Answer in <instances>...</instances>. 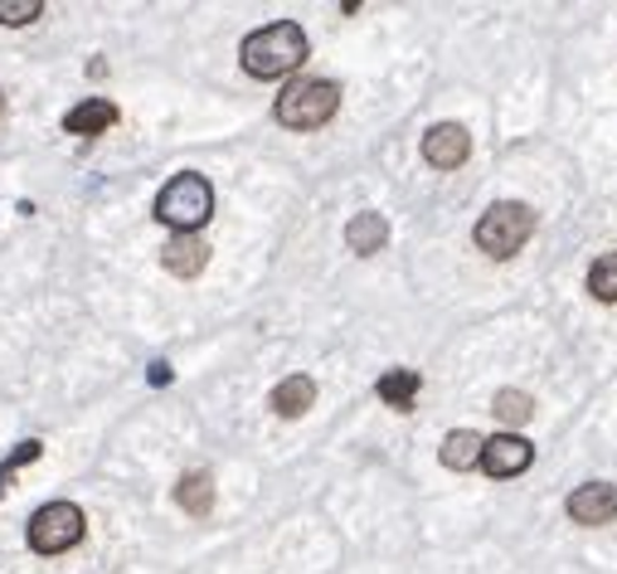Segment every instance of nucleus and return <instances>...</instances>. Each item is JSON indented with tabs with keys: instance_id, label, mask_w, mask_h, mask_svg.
I'll return each instance as SVG.
<instances>
[{
	"instance_id": "obj_1",
	"label": "nucleus",
	"mask_w": 617,
	"mask_h": 574,
	"mask_svg": "<svg viewBox=\"0 0 617 574\" xmlns=\"http://www.w3.org/2000/svg\"><path fill=\"white\" fill-rule=\"evenodd\" d=\"M306 54H312V44H306V30L297 20L263 24V30H253L249 40H243V49H239L243 73H253V79H263V83L297 73L306 64Z\"/></svg>"
},
{
	"instance_id": "obj_2",
	"label": "nucleus",
	"mask_w": 617,
	"mask_h": 574,
	"mask_svg": "<svg viewBox=\"0 0 617 574\" xmlns=\"http://www.w3.org/2000/svg\"><path fill=\"white\" fill-rule=\"evenodd\" d=\"M209 215H215V186H209L200 170H180L156 195V219L170 225L176 234H200L209 225Z\"/></svg>"
},
{
	"instance_id": "obj_3",
	"label": "nucleus",
	"mask_w": 617,
	"mask_h": 574,
	"mask_svg": "<svg viewBox=\"0 0 617 574\" xmlns=\"http://www.w3.org/2000/svg\"><path fill=\"white\" fill-rule=\"evenodd\" d=\"M530 234H535V210L521 205V200H496L472 229L477 249L491 253V259H511V253H521Z\"/></svg>"
},
{
	"instance_id": "obj_4",
	"label": "nucleus",
	"mask_w": 617,
	"mask_h": 574,
	"mask_svg": "<svg viewBox=\"0 0 617 574\" xmlns=\"http://www.w3.org/2000/svg\"><path fill=\"white\" fill-rule=\"evenodd\" d=\"M336 107H341V88L331 79H297L278 97V122L292 132H316L336 117Z\"/></svg>"
},
{
	"instance_id": "obj_5",
	"label": "nucleus",
	"mask_w": 617,
	"mask_h": 574,
	"mask_svg": "<svg viewBox=\"0 0 617 574\" xmlns=\"http://www.w3.org/2000/svg\"><path fill=\"white\" fill-rule=\"evenodd\" d=\"M83 531H88V521H83V507L73 502H44L40 511L30 516V551L34 555H64L73 545L83 541Z\"/></svg>"
},
{
	"instance_id": "obj_6",
	"label": "nucleus",
	"mask_w": 617,
	"mask_h": 574,
	"mask_svg": "<svg viewBox=\"0 0 617 574\" xmlns=\"http://www.w3.org/2000/svg\"><path fill=\"white\" fill-rule=\"evenodd\" d=\"M535 462V448L525 443L521 434H496V438H481V472L491 478H521V472Z\"/></svg>"
},
{
	"instance_id": "obj_7",
	"label": "nucleus",
	"mask_w": 617,
	"mask_h": 574,
	"mask_svg": "<svg viewBox=\"0 0 617 574\" xmlns=\"http://www.w3.org/2000/svg\"><path fill=\"white\" fill-rule=\"evenodd\" d=\"M467 156H472V132H467L462 122H438V127H428V137H423L428 166L458 170V166H467Z\"/></svg>"
},
{
	"instance_id": "obj_8",
	"label": "nucleus",
	"mask_w": 617,
	"mask_h": 574,
	"mask_svg": "<svg viewBox=\"0 0 617 574\" xmlns=\"http://www.w3.org/2000/svg\"><path fill=\"white\" fill-rule=\"evenodd\" d=\"M569 516L578 526H608L617 516V487L613 482H584L569 492Z\"/></svg>"
},
{
	"instance_id": "obj_9",
	"label": "nucleus",
	"mask_w": 617,
	"mask_h": 574,
	"mask_svg": "<svg viewBox=\"0 0 617 574\" xmlns=\"http://www.w3.org/2000/svg\"><path fill=\"white\" fill-rule=\"evenodd\" d=\"M160 263L176 278H200L205 263H209V243L200 234H170L166 249H160Z\"/></svg>"
},
{
	"instance_id": "obj_10",
	"label": "nucleus",
	"mask_w": 617,
	"mask_h": 574,
	"mask_svg": "<svg viewBox=\"0 0 617 574\" xmlns=\"http://www.w3.org/2000/svg\"><path fill=\"white\" fill-rule=\"evenodd\" d=\"M113 122H117V107L107 103V97H83L79 107L64 113V132H73V137H97V132H107Z\"/></svg>"
},
{
	"instance_id": "obj_11",
	"label": "nucleus",
	"mask_w": 617,
	"mask_h": 574,
	"mask_svg": "<svg viewBox=\"0 0 617 574\" xmlns=\"http://www.w3.org/2000/svg\"><path fill=\"white\" fill-rule=\"evenodd\" d=\"M345 243H351V253H360V259H369V253H379V249L389 243V225H385V215H375V210L355 215L351 225H345Z\"/></svg>"
},
{
	"instance_id": "obj_12",
	"label": "nucleus",
	"mask_w": 617,
	"mask_h": 574,
	"mask_svg": "<svg viewBox=\"0 0 617 574\" xmlns=\"http://www.w3.org/2000/svg\"><path fill=\"white\" fill-rule=\"evenodd\" d=\"M312 405H316V380L312 375H287V380L273 389V414H282V419H302Z\"/></svg>"
},
{
	"instance_id": "obj_13",
	"label": "nucleus",
	"mask_w": 617,
	"mask_h": 574,
	"mask_svg": "<svg viewBox=\"0 0 617 574\" xmlns=\"http://www.w3.org/2000/svg\"><path fill=\"white\" fill-rule=\"evenodd\" d=\"M418 389H423V375H418V371H385V375H379V385H375V395L385 399L389 409L409 414L414 399H418Z\"/></svg>"
},
{
	"instance_id": "obj_14",
	"label": "nucleus",
	"mask_w": 617,
	"mask_h": 574,
	"mask_svg": "<svg viewBox=\"0 0 617 574\" xmlns=\"http://www.w3.org/2000/svg\"><path fill=\"white\" fill-rule=\"evenodd\" d=\"M438 458H442V468H452V472H472L477 462H481V434H472V429H452L448 438H442Z\"/></svg>"
},
{
	"instance_id": "obj_15",
	"label": "nucleus",
	"mask_w": 617,
	"mask_h": 574,
	"mask_svg": "<svg viewBox=\"0 0 617 574\" xmlns=\"http://www.w3.org/2000/svg\"><path fill=\"white\" fill-rule=\"evenodd\" d=\"M176 502L185 507V516H209V507H215V478L209 472H185L176 487Z\"/></svg>"
},
{
	"instance_id": "obj_16",
	"label": "nucleus",
	"mask_w": 617,
	"mask_h": 574,
	"mask_svg": "<svg viewBox=\"0 0 617 574\" xmlns=\"http://www.w3.org/2000/svg\"><path fill=\"white\" fill-rule=\"evenodd\" d=\"M491 414H496L501 424H511V429H525V424L535 419V399H530L525 389H501V395L491 399Z\"/></svg>"
},
{
	"instance_id": "obj_17",
	"label": "nucleus",
	"mask_w": 617,
	"mask_h": 574,
	"mask_svg": "<svg viewBox=\"0 0 617 574\" xmlns=\"http://www.w3.org/2000/svg\"><path fill=\"white\" fill-rule=\"evenodd\" d=\"M588 292H594L598 302H617V253H603L588 268Z\"/></svg>"
},
{
	"instance_id": "obj_18",
	"label": "nucleus",
	"mask_w": 617,
	"mask_h": 574,
	"mask_svg": "<svg viewBox=\"0 0 617 574\" xmlns=\"http://www.w3.org/2000/svg\"><path fill=\"white\" fill-rule=\"evenodd\" d=\"M40 453H44V448H40V443H34V438H30V443H20L15 453H10L6 462H0V497L10 492V482H15V472L24 468V462H40Z\"/></svg>"
},
{
	"instance_id": "obj_19",
	"label": "nucleus",
	"mask_w": 617,
	"mask_h": 574,
	"mask_svg": "<svg viewBox=\"0 0 617 574\" xmlns=\"http://www.w3.org/2000/svg\"><path fill=\"white\" fill-rule=\"evenodd\" d=\"M40 15H44V0H0V24H10V30Z\"/></svg>"
},
{
	"instance_id": "obj_20",
	"label": "nucleus",
	"mask_w": 617,
	"mask_h": 574,
	"mask_svg": "<svg viewBox=\"0 0 617 574\" xmlns=\"http://www.w3.org/2000/svg\"><path fill=\"white\" fill-rule=\"evenodd\" d=\"M151 385H170V365H166V361L151 365Z\"/></svg>"
},
{
	"instance_id": "obj_21",
	"label": "nucleus",
	"mask_w": 617,
	"mask_h": 574,
	"mask_svg": "<svg viewBox=\"0 0 617 574\" xmlns=\"http://www.w3.org/2000/svg\"><path fill=\"white\" fill-rule=\"evenodd\" d=\"M0 113H6V93H0Z\"/></svg>"
}]
</instances>
